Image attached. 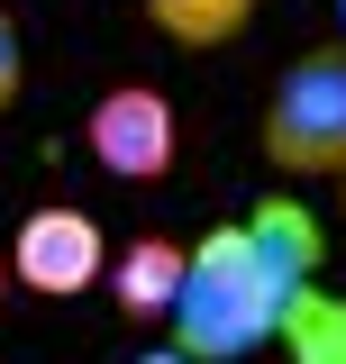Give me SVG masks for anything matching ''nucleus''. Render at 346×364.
Masks as SVG:
<instances>
[{
	"label": "nucleus",
	"mask_w": 346,
	"mask_h": 364,
	"mask_svg": "<svg viewBox=\"0 0 346 364\" xmlns=\"http://www.w3.org/2000/svg\"><path fill=\"white\" fill-rule=\"evenodd\" d=\"M246 246L264 255V273H273V282H283L292 301H301L310 282L328 273V228H319V210H301V200H283V191L246 210Z\"/></svg>",
	"instance_id": "5"
},
{
	"label": "nucleus",
	"mask_w": 346,
	"mask_h": 364,
	"mask_svg": "<svg viewBox=\"0 0 346 364\" xmlns=\"http://www.w3.org/2000/svg\"><path fill=\"white\" fill-rule=\"evenodd\" d=\"M337 191H346V173H337Z\"/></svg>",
	"instance_id": "12"
},
{
	"label": "nucleus",
	"mask_w": 346,
	"mask_h": 364,
	"mask_svg": "<svg viewBox=\"0 0 346 364\" xmlns=\"http://www.w3.org/2000/svg\"><path fill=\"white\" fill-rule=\"evenodd\" d=\"M19 82H28V37H19V18L0 9V109L19 100Z\"/></svg>",
	"instance_id": "9"
},
{
	"label": "nucleus",
	"mask_w": 346,
	"mask_h": 364,
	"mask_svg": "<svg viewBox=\"0 0 346 364\" xmlns=\"http://www.w3.org/2000/svg\"><path fill=\"white\" fill-rule=\"evenodd\" d=\"M0 301H9V255H0Z\"/></svg>",
	"instance_id": "11"
},
{
	"label": "nucleus",
	"mask_w": 346,
	"mask_h": 364,
	"mask_svg": "<svg viewBox=\"0 0 346 364\" xmlns=\"http://www.w3.org/2000/svg\"><path fill=\"white\" fill-rule=\"evenodd\" d=\"M292 291L264 273V255L246 246V219L210 228L201 246H182V291H173V346L192 364H237L283 337Z\"/></svg>",
	"instance_id": "1"
},
{
	"label": "nucleus",
	"mask_w": 346,
	"mask_h": 364,
	"mask_svg": "<svg viewBox=\"0 0 346 364\" xmlns=\"http://www.w3.org/2000/svg\"><path fill=\"white\" fill-rule=\"evenodd\" d=\"M264 164L292 182L346 173V46H310L273 73L264 100Z\"/></svg>",
	"instance_id": "2"
},
{
	"label": "nucleus",
	"mask_w": 346,
	"mask_h": 364,
	"mask_svg": "<svg viewBox=\"0 0 346 364\" xmlns=\"http://www.w3.org/2000/svg\"><path fill=\"white\" fill-rule=\"evenodd\" d=\"M137 364H192V355H182V346H155V355H137Z\"/></svg>",
	"instance_id": "10"
},
{
	"label": "nucleus",
	"mask_w": 346,
	"mask_h": 364,
	"mask_svg": "<svg viewBox=\"0 0 346 364\" xmlns=\"http://www.w3.org/2000/svg\"><path fill=\"white\" fill-rule=\"evenodd\" d=\"M110 291L128 318H173V291H182V246L173 237H137L128 255L110 264Z\"/></svg>",
	"instance_id": "6"
},
{
	"label": "nucleus",
	"mask_w": 346,
	"mask_h": 364,
	"mask_svg": "<svg viewBox=\"0 0 346 364\" xmlns=\"http://www.w3.org/2000/svg\"><path fill=\"white\" fill-rule=\"evenodd\" d=\"M83 146H91V164L119 173V182H164L173 173V146H182V119H173V100L155 82H119V91L91 100Z\"/></svg>",
	"instance_id": "3"
},
{
	"label": "nucleus",
	"mask_w": 346,
	"mask_h": 364,
	"mask_svg": "<svg viewBox=\"0 0 346 364\" xmlns=\"http://www.w3.org/2000/svg\"><path fill=\"white\" fill-rule=\"evenodd\" d=\"M256 18V0H146V28L155 37H173V46H228L237 28Z\"/></svg>",
	"instance_id": "7"
},
{
	"label": "nucleus",
	"mask_w": 346,
	"mask_h": 364,
	"mask_svg": "<svg viewBox=\"0 0 346 364\" xmlns=\"http://www.w3.org/2000/svg\"><path fill=\"white\" fill-rule=\"evenodd\" d=\"M9 282H28L37 301H73V291H91V282H100V219L73 210V200L28 210L19 237H9Z\"/></svg>",
	"instance_id": "4"
},
{
	"label": "nucleus",
	"mask_w": 346,
	"mask_h": 364,
	"mask_svg": "<svg viewBox=\"0 0 346 364\" xmlns=\"http://www.w3.org/2000/svg\"><path fill=\"white\" fill-rule=\"evenodd\" d=\"M283 346H292V364H346V291L310 282L301 301L283 310Z\"/></svg>",
	"instance_id": "8"
}]
</instances>
